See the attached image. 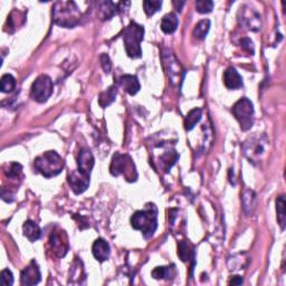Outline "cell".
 Segmentation results:
<instances>
[{
  "label": "cell",
  "mask_w": 286,
  "mask_h": 286,
  "mask_svg": "<svg viewBox=\"0 0 286 286\" xmlns=\"http://www.w3.org/2000/svg\"><path fill=\"white\" fill-rule=\"evenodd\" d=\"M82 19L78 3L74 1H57L53 6V21L58 26L72 28Z\"/></svg>",
  "instance_id": "cell-1"
},
{
  "label": "cell",
  "mask_w": 286,
  "mask_h": 286,
  "mask_svg": "<svg viewBox=\"0 0 286 286\" xmlns=\"http://www.w3.org/2000/svg\"><path fill=\"white\" fill-rule=\"evenodd\" d=\"M132 227L142 233L144 238H150L158 227V209L149 204L143 210L135 211L131 217Z\"/></svg>",
  "instance_id": "cell-2"
},
{
  "label": "cell",
  "mask_w": 286,
  "mask_h": 286,
  "mask_svg": "<svg viewBox=\"0 0 286 286\" xmlns=\"http://www.w3.org/2000/svg\"><path fill=\"white\" fill-rule=\"evenodd\" d=\"M144 37V27L131 21L129 26L123 31V41H124L125 52L131 58H140L142 56L141 41Z\"/></svg>",
  "instance_id": "cell-3"
},
{
  "label": "cell",
  "mask_w": 286,
  "mask_h": 286,
  "mask_svg": "<svg viewBox=\"0 0 286 286\" xmlns=\"http://www.w3.org/2000/svg\"><path fill=\"white\" fill-rule=\"evenodd\" d=\"M35 168L45 178H52L63 171L64 160L56 151H47L36 158Z\"/></svg>",
  "instance_id": "cell-4"
},
{
  "label": "cell",
  "mask_w": 286,
  "mask_h": 286,
  "mask_svg": "<svg viewBox=\"0 0 286 286\" xmlns=\"http://www.w3.org/2000/svg\"><path fill=\"white\" fill-rule=\"evenodd\" d=\"M110 171L113 176H120V174H124L127 181H135L136 174L135 165L132 159L126 155H121V153H115L112 158V162H111Z\"/></svg>",
  "instance_id": "cell-5"
},
{
  "label": "cell",
  "mask_w": 286,
  "mask_h": 286,
  "mask_svg": "<svg viewBox=\"0 0 286 286\" xmlns=\"http://www.w3.org/2000/svg\"><path fill=\"white\" fill-rule=\"evenodd\" d=\"M233 114L240 122L243 131L249 130L254 124V105L247 97H243L233 106Z\"/></svg>",
  "instance_id": "cell-6"
},
{
  "label": "cell",
  "mask_w": 286,
  "mask_h": 286,
  "mask_svg": "<svg viewBox=\"0 0 286 286\" xmlns=\"http://www.w3.org/2000/svg\"><path fill=\"white\" fill-rule=\"evenodd\" d=\"M53 94V81L48 75H41L34 81L31 88V97L38 102L44 103Z\"/></svg>",
  "instance_id": "cell-7"
},
{
  "label": "cell",
  "mask_w": 286,
  "mask_h": 286,
  "mask_svg": "<svg viewBox=\"0 0 286 286\" xmlns=\"http://www.w3.org/2000/svg\"><path fill=\"white\" fill-rule=\"evenodd\" d=\"M162 62H163V67L166 74L169 76L170 83L172 85H178L179 83H181L183 70L171 50L163 49V52H162Z\"/></svg>",
  "instance_id": "cell-8"
},
{
  "label": "cell",
  "mask_w": 286,
  "mask_h": 286,
  "mask_svg": "<svg viewBox=\"0 0 286 286\" xmlns=\"http://www.w3.org/2000/svg\"><path fill=\"white\" fill-rule=\"evenodd\" d=\"M49 247L53 251L54 256L62 258L66 255L68 250L67 235L62 229H55L50 234L49 237Z\"/></svg>",
  "instance_id": "cell-9"
},
{
  "label": "cell",
  "mask_w": 286,
  "mask_h": 286,
  "mask_svg": "<svg viewBox=\"0 0 286 286\" xmlns=\"http://www.w3.org/2000/svg\"><path fill=\"white\" fill-rule=\"evenodd\" d=\"M41 274L40 271V266L35 262V260H32L29 263V265L21 271L20 274V283L21 285H26V286H32L36 285L41 282Z\"/></svg>",
  "instance_id": "cell-10"
},
{
  "label": "cell",
  "mask_w": 286,
  "mask_h": 286,
  "mask_svg": "<svg viewBox=\"0 0 286 286\" xmlns=\"http://www.w3.org/2000/svg\"><path fill=\"white\" fill-rule=\"evenodd\" d=\"M89 176H86L82 172H80L78 169L72 171L68 174V185H70L71 189L74 191V194L81 195L83 194L85 190L87 189L89 186Z\"/></svg>",
  "instance_id": "cell-11"
},
{
  "label": "cell",
  "mask_w": 286,
  "mask_h": 286,
  "mask_svg": "<svg viewBox=\"0 0 286 286\" xmlns=\"http://www.w3.org/2000/svg\"><path fill=\"white\" fill-rule=\"evenodd\" d=\"M265 152V147L260 139H249L245 142L244 155L248 158L249 162L258 161L260 156Z\"/></svg>",
  "instance_id": "cell-12"
},
{
  "label": "cell",
  "mask_w": 286,
  "mask_h": 286,
  "mask_svg": "<svg viewBox=\"0 0 286 286\" xmlns=\"http://www.w3.org/2000/svg\"><path fill=\"white\" fill-rule=\"evenodd\" d=\"M94 163H95V161H94V157L92 155V152L89 151L88 149H82V150L80 151L79 157H78L79 171L91 177V172H92Z\"/></svg>",
  "instance_id": "cell-13"
},
{
  "label": "cell",
  "mask_w": 286,
  "mask_h": 286,
  "mask_svg": "<svg viewBox=\"0 0 286 286\" xmlns=\"http://www.w3.org/2000/svg\"><path fill=\"white\" fill-rule=\"evenodd\" d=\"M94 257L99 262H105L110 257V245L103 238H97L92 246Z\"/></svg>",
  "instance_id": "cell-14"
},
{
  "label": "cell",
  "mask_w": 286,
  "mask_h": 286,
  "mask_svg": "<svg viewBox=\"0 0 286 286\" xmlns=\"http://www.w3.org/2000/svg\"><path fill=\"white\" fill-rule=\"evenodd\" d=\"M224 83L229 89H237L243 86V79L234 67H229L224 73Z\"/></svg>",
  "instance_id": "cell-15"
},
{
  "label": "cell",
  "mask_w": 286,
  "mask_h": 286,
  "mask_svg": "<svg viewBox=\"0 0 286 286\" xmlns=\"http://www.w3.org/2000/svg\"><path fill=\"white\" fill-rule=\"evenodd\" d=\"M120 85L124 88V91L130 94V95H135L140 91V83L138 78L134 75H123L120 79Z\"/></svg>",
  "instance_id": "cell-16"
},
{
  "label": "cell",
  "mask_w": 286,
  "mask_h": 286,
  "mask_svg": "<svg viewBox=\"0 0 286 286\" xmlns=\"http://www.w3.org/2000/svg\"><path fill=\"white\" fill-rule=\"evenodd\" d=\"M23 232L25 237H27V240L31 243H35L38 241L41 236V230L36 223H34L32 220L25 221L23 225Z\"/></svg>",
  "instance_id": "cell-17"
},
{
  "label": "cell",
  "mask_w": 286,
  "mask_h": 286,
  "mask_svg": "<svg viewBox=\"0 0 286 286\" xmlns=\"http://www.w3.org/2000/svg\"><path fill=\"white\" fill-rule=\"evenodd\" d=\"M179 20L176 14L169 12L161 20V31L164 34H172L177 31Z\"/></svg>",
  "instance_id": "cell-18"
},
{
  "label": "cell",
  "mask_w": 286,
  "mask_h": 286,
  "mask_svg": "<svg viewBox=\"0 0 286 286\" xmlns=\"http://www.w3.org/2000/svg\"><path fill=\"white\" fill-rule=\"evenodd\" d=\"M178 256L182 262H190L193 260L195 263V249L194 246L190 245L186 241H182L178 245Z\"/></svg>",
  "instance_id": "cell-19"
},
{
  "label": "cell",
  "mask_w": 286,
  "mask_h": 286,
  "mask_svg": "<svg viewBox=\"0 0 286 286\" xmlns=\"http://www.w3.org/2000/svg\"><path fill=\"white\" fill-rule=\"evenodd\" d=\"M118 6H119V3H114L111 1H102L100 3L99 17L102 20L111 19L115 14H118V11H119Z\"/></svg>",
  "instance_id": "cell-20"
},
{
  "label": "cell",
  "mask_w": 286,
  "mask_h": 286,
  "mask_svg": "<svg viewBox=\"0 0 286 286\" xmlns=\"http://www.w3.org/2000/svg\"><path fill=\"white\" fill-rule=\"evenodd\" d=\"M118 94V88L117 86H110L108 89H105L104 92H102L99 96V104L102 108H108L109 105H111L115 101V97H117Z\"/></svg>",
  "instance_id": "cell-21"
},
{
  "label": "cell",
  "mask_w": 286,
  "mask_h": 286,
  "mask_svg": "<svg viewBox=\"0 0 286 286\" xmlns=\"http://www.w3.org/2000/svg\"><path fill=\"white\" fill-rule=\"evenodd\" d=\"M203 118V111L200 109H194L191 110L189 113L187 114L185 119V129L187 131H191L196 126V124L202 120Z\"/></svg>",
  "instance_id": "cell-22"
},
{
  "label": "cell",
  "mask_w": 286,
  "mask_h": 286,
  "mask_svg": "<svg viewBox=\"0 0 286 286\" xmlns=\"http://www.w3.org/2000/svg\"><path fill=\"white\" fill-rule=\"evenodd\" d=\"M209 29H210V20H200L194 29V36L197 38V40H204V38H206Z\"/></svg>",
  "instance_id": "cell-23"
},
{
  "label": "cell",
  "mask_w": 286,
  "mask_h": 286,
  "mask_svg": "<svg viewBox=\"0 0 286 286\" xmlns=\"http://www.w3.org/2000/svg\"><path fill=\"white\" fill-rule=\"evenodd\" d=\"M276 211H277V220H279L282 229H284L286 212H285V197L283 195L280 196V197L276 199Z\"/></svg>",
  "instance_id": "cell-24"
},
{
  "label": "cell",
  "mask_w": 286,
  "mask_h": 286,
  "mask_svg": "<svg viewBox=\"0 0 286 286\" xmlns=\"http://www.w3.org/2000/svg\"><path fill=\"white\" fill-rule=\"evenodd\" d=\"M16 87V80L10 74H5L1 78V92L10 93Z\"/></svg>",
  "instance_id": "cell-25"
},
{
  "label": "cell",
  "mask_w": 286,
  "mask_h": 286,
  "mask_svg": "<svg viewBox=\"0 0 286 286\" xmlns=\"http://www.w3.org/2000/svg\"><path fill=\"white\" fill-rule=\"evenodd\" d=\"M162 7V1L160 0H146L143 2L144 11L148 16L155 15L157 11H159Z\"/></svg>",
  "instance_id": "cell-26"
},
{
  "label": "cell",
  "mask_w": 286,
  "mask_h": 286,
  "mask_svg": "<svg viewBox=\"0 0 286 286\" xmlns=\"http://www.w3.org/2000/svg\"><path fill=\"white\" fill-rule=\"evenodd\" d=\"M21 171H23V166H21V164L17 163V162H12V163L8 164V168L5 170V173L8 178L17 179L19 178Z\"/></svg>",
  "instance_id": "cell-27"
},
{
  "label": "cell",
  "mask_w": 286,
  "mask_h": 286,
  "mask_svg": "<svg viewBox=\"0 0 286 286\" xmlns=\"http://www.w3.org/2000/svg\"><path fill=\"white\" fill-rule=\"evenodd\" d=\"M213 8V2L210 0H198L196 1V10L200 14H208Z\"/></svg>",
  "instance_id": "cell-28"
},
{
  "label": "cell",
  "mask_w": 286,
  "mask_h": 286,
  "mask_svg": "<svg viewBox=\"0 0 286 286\" xmlns=\"http://www.w3.org/2000/svg\"><path fill=\"white\" fill-rule=\"evenodd\" d=\"M151 276L156 280H164L170 279V267L165 266H159L156 267L155 270L151 272Z\"/></svg>",
  "instance_id": "cell-29"
},
{
  "label": "cell",
  "mask_w": 286,
  "mask_h": 286,
  "mask_svg": "<svg viewBox=\"0 0 286 286\" xmlns=\"http://www.w3.org/2000/svg\"><path fill=\"white\" fill-rule=\"evenodd\" d=\"M0 284L3 286H10L14 284V276L9 270H3L0 275Z\"/></svg>",
  "instance_id": "cell-30"
},
{
  "label": "cell",
  "mask_w": 286,
  "mask_h": 286,
  "mask_svg": "<svg viewBox=\"0 0 286 286\" xmlns=\"http://www.w3.org/2000/svg\"><path fill=\"white\" fill-rule=\"evenodd\" d=\"M101 65L103 67V70L106 74H109L111 72V68H112V64H111V59L106 54H102L100 56Z\"/></svg>",
  "instance_id": "cell-31"
},
{
  "label": "cell",
  "mask_w": 286,
  "mask_h": 286,
  "mask_svg": "<svg viewBox=\"0 0 286 286\" xmlns=\"http://www.w3.org/2000/svg\"><path fill=\"white\" fill-rule=\"evenodd\" d=\"M242 47L245 50H247V52L250 53L251 55L254 54V45H253V41H251L249 38H243V40H242Z\"/></svg>",
  "instance_id": "cell-32"
},
{
  "label": "cell",
  "mask_w": 286,
  "mask_h": 286,
  "mask_svg": "<svg viewBox=\"0 0 286 286\" xmlns=\"http://www.w3.org/2000/svg\"><path fill=\"white\" fill-rule=\"evenodd\" d=\"M243 277L242 276H234L232 280L229 281V284L230 285H241V284H243Z\"/></svg>",
  "instance_id": "cell-33"
}]
</instances>
